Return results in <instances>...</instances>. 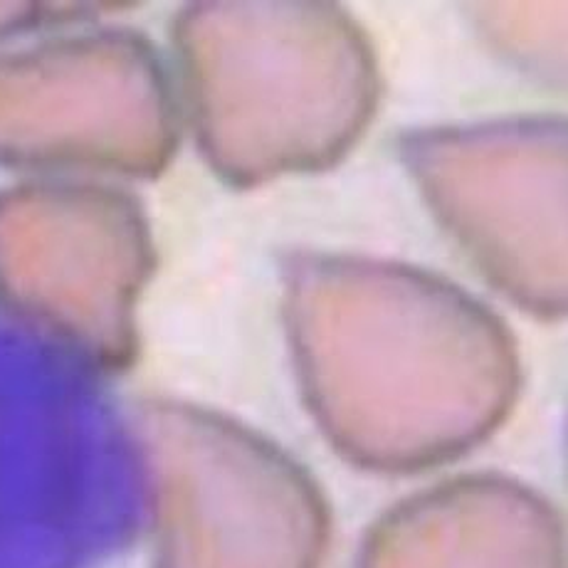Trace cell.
<instances>
[{"mask_svg":"<svg viewBox=\"0 0 568 568\" xmlns=\"http://www.w3.org/2000/svg\"><path fill=\"white\" fill-rule=\"evenodd\" d=\"M223 465L199 475L201 491L169 495L191 505L163 511L161 568H322L326 531L277 527V519H287V511L277 509L314 499L275 509V489L297 477L294 467H284L262 489L282 460L231 425L223 428Z\"/></svg>","mask_w":568,"mask_h":568,"instance_id":"7a4b0ae2","label":"cell"},{"mask_svg":"<svg viewBox=\"0 0 568 568\" xmlns=\"http://www.w3.org/2000/svg\"><path fill=\"white\" fill-rule=\"evenodd\" d=\"M169 92L136 40H78L0 58V161L156 171L171 154Z\"/></svg>","mask_w":568,"mask_h":568,"instance_id":"6da1fadb","label":"cell"},{"mask_svg":"<svg viewBox=\"0 0 568 568\" xmlns=\"http://www.w3.org/2000/svg\"><path fill=\"white\" fill-rule=\"evenodd\" d=\"M362 568H564V554L554 521L515 541L495 546L491 531L415 534L406 519L393 515L371 537Z\"/></svg>","mask_w":568,"mask_h":568,"instance_id":"3957f363","label":"cell"}]
</instances>
